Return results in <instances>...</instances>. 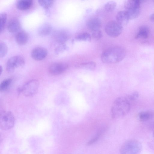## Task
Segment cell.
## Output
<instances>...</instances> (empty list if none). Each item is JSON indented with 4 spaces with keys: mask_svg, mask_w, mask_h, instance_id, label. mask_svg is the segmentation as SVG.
<instances>
[{
    "mask_svg": "<svg viewBox=\"0 0 154 154\" xmlns=\"http://www.w3.org/2000/svg\"><path fill=\"white\" fill-rule=\"evenodd\" d=\"M126 54V51L122 47H113L107 49L103 52L101 55V59L105 63H116L124 59Z\"/></svg>",
    "mask_w": 154,
    "mask_h": 154,
    "instance_id": "1",
    "label": "cell"
},
{
    "mask_svg": "<svg viewBox=\"0 0 154 154\" xmlns=\"http://www.w3.org/2000/svg\"><path fill=\"white\" fill-rule=\"evenodd\" d=\"M131 109V104L127 98L120 97L116 98L111 107V115L113 119L118 118L127 115Z\"/></svg>",
    "mask_w": 154,
    "mask_h": 154,
    "instance_id": "2",
    "label": "cell"
},
{
    "mask_svg": "<svg viewBox=\"0 0 154 154\" xmlns=\"http://www.w3.org/2000/svg\"><path fill=\"white\" fill-rule=\"evenodd\" d=\"M39 85V81L37 79H33L27 82L21 87L17 89L19 93H22L27 97L35 95L37 92Z\"/></svg>",
    "mask_w": 154,
    "mask_h": 154,
    "instance_id": "3",
    "label": "cell"
},
{
    "mask_svg": "<svg viewBox=\"0 0 154 154\" xmlns=\"http://www.w3.org/2000/svg\"><path fill=\"white\" fill-rule=\"evenodd\" d=\"M15 118L13 113L9 111H3L0 115V127L4 130H8L12 128L15 124Z\"/></svg>",
    "mask_w": 154,
    "mask_h": 154,
    "instance_id": "4",
    "label": "cell"
},
{
    "mask_svg": "<svg viewBox=\"0 0 154 154\" xmlns=\"http://www.w3.org/2000/svg\"><path fill=\"white\" fill-rule=\"evenodd\" d=\"M140 143L135 140H129L125 142L120 149L121 154H137L141 149Z\"/></svg>",
    "mask_w": 154,
    "mask_h": 154,
    "instance_id": "5",
    "label": "cell"
},
{
    "mask_svg": "<svg viewBox=\"0 0 154 154\" xmlns=\"http://www.w3.org/2000/svg\"><path fill=\"white\" fill-rule=\"evenodd\" d=\"M105 30L108 36L112 38H116L122 33L123 26L116 21L112 20L106 24Z\"/></svg>",
    "mask_w": 154,
    "mask_h": 154,
    "instance_id": "6",
    "label": "cell"
},
{
    "mask_svg": "<svg viewBox=\"0 0 154 154\" xmlns=\"http://www.w3.org/2000/svg\"><path fill=\"white\" fill-rule=\"evenodd\" d=\"M25 63V60L23 57L18 55L14 56L7 61L6 70L8 72H12L17 69L23 66Z\"/></svg>",
    "mask_w": 154,
    "mask_h": 154,
    "instance_id": "7",
    "label": "cell"
},
{
    "mask_svg": "<svg viewBox=\"0 0 154 154\" xmlns=\"http://www.w3.org/2000/svg\"><path fill=\"white\" fill-rule=\"evenodd\" d=\"M68 67V65L66 63L62 62L55 63L50 65L48 68V71L52 75H57L64 72Z\"/></svg>",
    "mask_w": 154,
    "mask_h": 154,
    "instance_id": "8",
    "label": "cell"
},
{
    "mask_svg": "<svg viewBox=\"0 0 154 154\" xmlns=\"http://www.w3.org/2000/svg\"><path fill=\"white\" fill-rule=\"evenodd\" d=\"M53 36L57 43L63 45L69 39L70 34L66 30L61 29L55 31L53 33Z\"/></svg>",
    "mask_w": 154,
    "mask_h": 154,
    "instance_id": "9",
    "label": "cell"
},
{
    "mask_svg": "<svg viewBox=\"0 0 154 154\" xmlns=\"http://www.w3.org/2000/svg\"><path fill=\"white\" fill-rule=\"evenodd\" d=\"M48 51L45 48L37 47L33 49L31 52V56L33 59L36 60H41L46 57Z\"/></svg>",
    "mask_w": 154,
    "mask_h": 154,
    "instance_id": "10",
    "label": "cell"
},
{
    "mask_svg": "<svg viewBox=\"0 0 154 154\" xmlns=\"http://www.w3.org/2000/svg\"><path fill=\"white\" fill-rule=\"evenodd\" d=\"M101 20L97 18H93L88 20L86 23V26L92 32L100 29L102 26Z\"/></svg>",
    "mask_w": 154,
    "mask_h": 154,
    "instance_id": "11",
    "label": "cell"
},
{
    "mask_svg": "<svg viewBox=\"0 0 154 154\" xmlns=\"http://www.w3.org/2000/svg\"><path fill=\"white\" fill-rule=\"evenodd\" d=\"M116 21L122 26L127 25L130 20L125 10L118 12L116 14Z\"/></svg>",
    "mask_w": 154,
    "mask_h": 154,
    "instance_id": "12",
    "label": "cell"
},
{
    "mask_svg": "<svg viewBox=\"0 0 154 154\" xmlns=\"http://www.w3.org/2000/svg\"><path fill=\"white\" fill-rule=\"evenodd\" d=\"M141 1L137 0H129L125 1L124 7L126 11H132L140 9Z\"/></svg>",
    "mask_w": 154,
    "mask_h": 154,
    "instance_id": "13",
    "label": "cell"
},
{
    "mask_svg": "<svg viewBox=\"0 0 154 154\" xmlns=\"http://www.w3.org/2000/svg\"><path fill=\"white\" fill-rule=\"evenodd\" d=\"M149 27L145 25H142L139 27L135 38L136 39L147 38L149 37Z\"/></svg>",
    "mask_w": 154,
    "mask_h": 154,
    "instance_id": "14",
    "label": "cell"
},
{
    "mask_svg": "<svg viewBox=\"0 0 154 154\" xmlns=\"http://www.w3.org/2000/svg\"><path fill=\"white\" fill-rule=\"evenodd\" d=\"M17 42L19 44L23 45L26 44L29 39L28 33L24 30H21L18 32L15 36Z\"/></svg>",
    "mask_w": 154,
    "mask_h": 154,
    "instance_id": "15",
    "label": "cell"
},
{
    "mask_svg": "<svg viewBox=\"0 0 154 154\" xmlns=\"http://www.w3.org/2000/svg\"><path fill=\"white\" fill-rule=\"evenodd\" d=\"M20 27V24L19 20L16 18H13L9 21L7 28L8 31L11 32H14L17 31Z\"/></svg>",
    "mask_w": 154,
    "mask_h": 154,
    "instance_id": "16",
    "label": "cell"
},
{
    "mask_svg": "<svg viewBox=\"0 0 154 154\" xmlns=\"http://www.w3.org/2000/svg\"><path fill=\"white\" fill-rule=\"evenodd\" d=\"M52 29L51 25L49 23H45L41 26L38 29V33L40 35L46 36L49 35Z\"/></svg>",
    "mask_w": 154,
    "mask_h": 154,
    "instance_id": "17",
    "label": "cell"
},
{
    "mask_svg": "<svg viewBox=\"0 0 154 154\" xmlns=\"http://www.w3.org/2000/svg\"><path fill=\"white\" fill-rule=\"evenodd\" d=\"M32 3L33 1L32 0H20L17 1L16 5L19 9L25 10L29 8Z\"/></svg>",
    "mask_w": 154,
    "mask_h": 154,
    "instance_id": "18",
    "label": "cell"
},
{
    "mask_svg": "<svg viewBox=\"0 0 154 154\" xmlns=\"http://www.w3.org/2000/svg\"><path fill=\"white\" fill-rule=\"evenodd\" d=\"M138 118L141 121H145L152 119L154 117V112L152 111H145L139 112Z\"/></svg>",
    "mask_w": 154,
    "mask_h": 154,
    "instance_id": "19",
    "label": "cell"
},
{
    "mask_svg": "<svg viewBox=\"0 0 154 154\" xmlns=\"http://www.w3.org/2000/svg\"><path fill=\"white\" fill-rule=\"evenodd\" d=\"M96 64L93 61H89L81 63L78 67L81 68L89 70H93L95 69Z\"/></svg>",
    "mask_w": 154,
    "mask_h": 154,
    "instance_id": "20",
    "label": "cell"
},
{
    "mask_svg": "<svg viewBox=\"0 0 154 154\" xmlns=\"http://www.w3.org/2000/svg\"><path fill=\"white\" fill-rule=\"evenodd\" d=\"M75 39L78 41L85 42H90L91 37L87 32H83L78 34L75 37Z\"/></svg>",
    "mask_w": 154,
    "mask_h": 154,
    "instance_id": "21",
    "label": "cell"
},
{
    "mask_svg": "<svg viewBox=\"0 0 154 154\" xmlns=\"http://www.w3.org/2000/svg\"><path fill=\"white\" fill-rule=\"evenodd\" d=\"M12 79L10 78L6 79L3 80L0 85V91H4L7 90L11 85Z\"/></svg>",
    "mask_w": 154,
    "mask_h": 154,
    "instance_id": "22",
    "label": "cell"
},
{
    "mask_svg": "<svg viewBox=\"0 0 154 154\" xmlns=\"http://www.w3.org/2000/svg\"><path fill=\"white\" fill-rule=\"evenodd\" d=\"M116 3L114 1H110L107 2L104 5V8L108 12L112 11L116 8Z\"/></svg>",
    "mask_w": 154,
    "mask_h": 154,
    "instance_id": "23",
    "label": "cell"
},
{
    "mask_svg": "<svg viewBox=\"0 0 154 154\" xmlns=\"http://www.w3.org/2000/svg\"><path fill=\"white\" fill-rule=\"evenodd\" d=\"M38 3L44 8H48L53 5L54 1L51 0H39Z\"/></svg>",
    "mask_w": 154,
    "mask_h": 154,
    "instance_id": "24",
    "label": "cell"
},
{
    "mask_svg": "<svg viewBox=\"0 0 154 154\" xmlns=\"http://www.w3.org/2000/svg\"><path fill=\"white\" fill-rule=\"evenodd\" d=\"M8 50L6 44L3 42H0V57H3L6 54Z\"/></svg>",
    "mask_w": 154,
    "mask_h": 154,
    "instance_id": "25",
    "label": "cell"
},
{
    "mask_svg": "<svg viewBox=\"0 0 154 154\" xmlns=\"http://www.w3.org/2000/svg\"><path fill=\"white\" fill-rule=\"evenodd\" d=\"M0 33L4 30L7 19V14L5 12H2L0 14Z\"/></svg>",
    "mask_w": 154,
    "mask_h": 154,
    "instance_id": "26",
    "label": "cell"
},
{
    "mask_svg": "<svg viewBox=\"0 0 154 154\" xmlns=\"http://www.w3.org/2000/svg\"><path fill=\"white\" fill-rule=\"evenodd\" d=\"M103 132V130H101L99 131L88 142V145H91L97 141L102 135Z\"/></svg>",
    "mask_w": 154,
    "mask_h": 154,
    "instance_id": "27",
    "label": "cell"
},
{
    "mask_svg": "<svg viewBox=\"0 0 154 154\" xmlns=\"http://www.w3.org/2000/svg\"><path fill=\"white\" fill-rule=\"evenodd\" d=\"M92 36L93 38L98 40L102 37V33L100 29L96 30L92 32Z\"/></svg>",
    "mask_w": 154,
    "mask_h": 154,
    "instance_id": "28",
    "label": "cell"
},
{
    "mask_svg": "<svg viewBox=\"0 0 154 154\" xmlns=\"http://www.w3.org/2000/svg\"><path fill=\"white\" fill-rule=\"evenodd\" d=\"M139 97V93L137 91L134 92L129 95L127 98L130 102L133 101Z\"/></svg>",
    "mask_w": 154,
    "mask_h": 154,
    "instance_id": "29",
    "label": "cell"
},
{
    "mask_svg": "<svg viewBox=\"0 0 154 154\" xmlns=\"http://www.w3.org/2000/svg\"><path fill=\"white\" fill-rule=\"evenodd\" d=\"M149 18L151 20L154 21V13L151 14Z\"/></svg>",
    "mask_w": 154,
    "mask_h": 154,
    "instance_id": "30",
    "label": "cell"
},
{
    "mask_svg": "<svg viewBox=\"0 0 154 154\" xmlns=\"http://www.w3.org/2000/svg\"><path fill=\"white\" fill-rule=\"evenodd\" d=\"M3 71V68L1 66H0V74H1Z\"/></svg>",
    "mask_w": 154,
    "mask_h": 154,
    "instance_id": "31",
    "label": "cell"
},
{
    "mask_svg": "<svg viewBox=\"0 0 154 154\" xmlns=\"http://www.w3.org/2000/svg\"></svg>",
    "mask_w": 154,
    "mask_h": 154,
    "instance_id": "32",
    "label": "cell"
}]
</instances>
